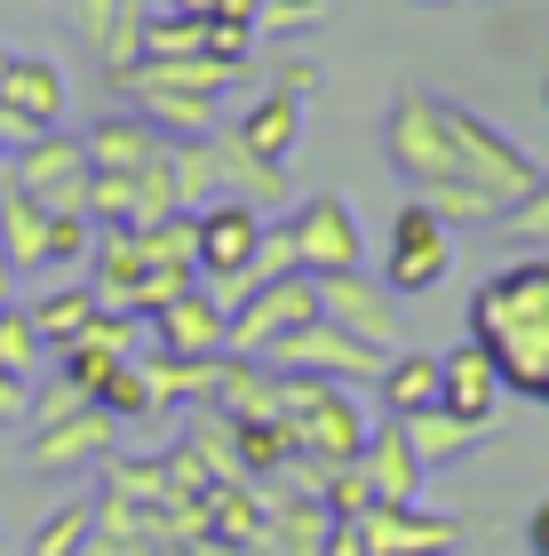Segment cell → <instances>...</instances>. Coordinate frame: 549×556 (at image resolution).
<instances>
[{"label":"cell","instance_id":"11","mask_svg":"<svg viewBox=\"0 0 549 556\" xmlns=\"http://www.w3.org/2000/svg\"><path fill=\"white\" fill-rule=\"evenodd\" d=\"M263 366L311 374V382H335V390H374V374H383V350H366L359 334H342L335 318H311L303 334H287Z\"/></svg>","mask_w":549,"mask_h":556},{"label":"cell","instance_id":"24","mask_svg":"<svg viewBox=\"0 0 549 556\" xmlns=\"http://www.w3.org/2000/svg\"><path fill=\"white\" fill-rule=\"evenodd\" d=\"M407 438H414V453H422V469H446V462H462V453H478L486 429H470V421H454L446 406H431V414L407 421Z\"/></svg>","mask_w":549,"mask_h":556},{"label":"cell","instance_id":"6","mask_svg":"<svg viewBox=\"0 0 549 556\" xmlns=\"http://www.w3.org/2000/svg\"><path fill=\"white\" fill-rule=\"evenodd\" d=\"M0 184H9V191H24V199H40L48 215H88L96 160H88V143H80V136L48 128V136L16 143L9 160H0Z\"/></svg>","mask_w":549,"mask_h":556},{"label":"cell","instance_id":"33","mask_svg":"<svg viewBox=\"0 0 549 556\" xmlns=\"http://www.w3.org/2000/svg\"><path fill=\"white\" fill-rule=\"evenodd\" d=\"M167 9H176V16H208L215 0H167Z\"/></svg>","mask_w":549,"mask_h":556},{"label":"cell","instance_id":"26","mask_svg":"<svg viewBox=\"0 0 549 556\" xmlns=\"http://www.w3.org/2000/svg\"><path fill=\"white\" fill-rule=\"evenodd\" d=\"M88 541H96V501H64L57 517H40L24 556H88Z\"/></svg>","mask_w":549,"mask_h":556},{"label":"cell","instance_id":"5","mask_svg":"<svg viewBox=\"0 0 549 556\" xmlns=\"http://www.w3.org/2000/svg\"><path fill=\"white\" fill-rule=\"evenodd\" d=\"M96 247V223L88 215H48L40 199H24L0 184V255H9L16 278H40V270H72L88 263Z\"/></svg>","mask_w":549,"mask_h":556},{"label":"cell","instance_id":"2","mask_svg":"<svg viewBox=\"0 0 549 556\" xmlns=\"http://www.w3.org/2000/svg\"><path fill=\"white\" fill-rule=\"evenodd\" d=\"M112 88L128 96V112L144 128H160L167 143H199V136H215V119H223L232 72L208 64V56H191V64H128V72H112Z\"/></svg>","mask_w":549,"mask_h":556},{"label":"cell","instance_id":"16","mask_svg":"<svg viewBox=\"0 0 549 556\" xmlns=\"http://www.w3.org/2000/svg\"><path fill=\"white\" fill-rule=\"evenodd\" d=\"M502 374H494V358L478 342H454V350H438V406L454 414V421H470V429H494L502 421Z\"/></svg>","mask_w":549,"mask_h":556},{"label":"cell","instance_id":"29","mask_svg":"<svg viewBox=\"0 0 549 556\" xmlns=\"http://www.w3.org/2000/svg\"><path fill=\"white\" fill-rule=\"evenodd\" d=\"M208 24H232V33H255V24H263V0H215V9H208Z\"/></svg>","mask_w":549,"mask_h":556},{"label":"cell","instance_id":"14","mask_svg":"<svg viewBox=\"0 0 549 556\" xmlns=\"http://www.w3.org/2000/svg\"><path fill=\"white\" fill-rule=\"evenodd\" d=\"M64 104H72V88H64V72L48 64V56H16L9 64V80H0V143H33L48 128H64Z\"/></svg>","mask_w":549,"mask_h":556},{"label":"cell","instance_id":"9","mask_svg":"<svg viewBox=\"0 0 549 556\" xmlns=\"http://www.w3.org/2000/svg\"><path fill=\"white\" fill-rule=\"evenodd\" d=\"M446 278H454V231L422 207V199H407V207L390 215V247H383V287L407 302V294H438Z\"/></svg>","mask_w":549,"mask_h":556},{"label":"cell","instance_id":"1","mask_svg":"<svg viewBox=\"0 0 549 556\" xmlns=\"http://www.w3.org/2000/svg\"><path fill=\"white\" fill-rule=\"evenodd\" d=\"M470 342L494 358L510 397L549 406V255H517L470 294Z\"/></svg>","mask_w":549,"mask_h":556},{"label":"cell","instance_id":"19","mask_svg":"<svg viewBox=\"0 0 549 556\" xmlns=\"http://www.w3.org/2000/svg\"><path fill=\"white\" fill-rule=\"evenodd\" d=\"M80 143H88L96 175H144V167H160V160H167V136H160V128H144L136 112H104Z\"/></svg>","mask_w":549,"mask_h":556},{"label":"cell","instance_id":"15","mask_svg":"<svg viewBox=\"0 0 549 556\" xmlns=\"http://www.w3.org/2000/svg\"><path fill=\"white\" fill-rule=\"evenodd\" d=\"M359 533H366V556H454L462 548V517L390 501V509H366L359 517Z\"/></svg>","mask_w":549,"mask_h":556},{"label":"cell","instance_id":"35","mask_svg":"<svg viewBox=\"0 0 549 556\" xmlns=\"http://www.w3.org/2000/svg\"><path fill=\"white\" fill-rule=\"evenodd\" d=\"M422 9H431V0H422Z\"/></svg>","mask_w":549,"mask_h":556},{"label":"cell","instance_id":"8","mask_svg":"<svg viewBox=\"0 0 549 556\" xmlns=\"http://www.w3.org/2000/svg\"><path fill=\"white\" fill-rule=\"evenodd\" d=\"M319 318V278L287 270V278H263L255 294L232 311V342H223V358H271L287 334H303Z\"/></svg>","mask_w":549,"mask_h":556},{"label":"cell","instance_id":"10","mask_svg":"<svg viewBox=\"0 0 549 556\" xmlns=\"http://www.w3.org/2000/svg\"><path fill=\"white\" fill-rule=\"evenodd\" d=\"M287 247H295V270L303 278H342V270H366V239H359V215L342 191H319L287 215Z\"/></svg>","mask_w":549,"mask_h":556},{"label":"cell","instance_id":"30","mask_svg":"<svg viewBox=\"0 0 549 556\" xmlns=\"http://www.w3.org/2000/svg\"><path fill=\"white\" fill-rule=\"evenodd\" d=\"M33 414V382H16V374H0V429Z\"/></svg>","mask_w":549,"mask_h":556},{"label":"cell","instance_id":"12","mask_svg":"<svg viewBox=\"0 0 549 556\" xmlns=\"http://www.w3.org/2000/svg\"><path fill=\"white\" fill-rule=\"evenodd\" d=\"M303 88H311V64H279V88H263L255 104L239 112L232 151H247V160H263V167H287V151L303 143Z\"/></svg>","mask_w":549,"mask_h":556},{"label":"cell","instance_id":"17","mask_svg":"<svg viewBox=\"0 0 549 556\" xmlns=\"http://www.w3.org/2000/svg\"><path fill=\"white\" fill-rule=\"evenodd\" d=\"M88 462H112V414L80 397L64 414H40L33 429V469H88Z\"/></svg>","mask_w":549,"mask_h":556},{"label":"cell","instance_id":"27","mask_svg":"<svg viewBox=\"0 0 549 556\" xmlns=\"http://www.w3.org/2000/svg\"><path fill=\"white\" fill-rule=\"evenodd\" d=\"M494 231H510L517 247H541V239H549V175H541V184H534L526 199H517V207H510L502 223H494Z\"/></svg>","mask_w":549,"mask_h":556},{"label":"cell","instance_id":"21","mask_svg":"<svg viewBox=\"0 0 549 556\" xmlns=\"http://www.w3.org/2000/svg\"><path fill=\"white\" fill-rule=\"evenodd\" d=\"M374 406L383 421H414L438 406V350H390L383 374H374Z\"/></svg>","mask_w":549,"mask_h":556},{"label":"cell","instance_id":"28","mask_svg":"<svg viewBox=\"0 0 549 556\" xmlns=\"http://www.w3.org/2000/svg\"><path fill=\"white\" fill-rule=\"evenodd\" d=\"M327 9H335V0H263V24H279V33H287V24H311Z\"/></svg>","mask_w":549,"mask_h":556},{"label":"cell","instance_id":"7","mask_svg":"<svg viewBox=\"0 0 549 556\" xmlns=\"http://www.w3.org/2000/svg\"><path fill=\"white\" fill-rule=\"evenodd\" d=\"M383 151H390V167L407 175L414 191L454 184V128H446V96L398 88L390 96V119H383Z\"/></svg>","mask_w":549,"mask_h":556},{"label":"cell","instance_id":"20","mask_svg":"<svg viewBox=\"0 0 549 556\" xmlns=\"http://www.w3.org/2000/svg\"><path fill=\"white\" fill-rule=\"evenodd\" d=\"M359 469H366V485H374L383 509H390V501H414V493H422V453H414V438H407V421H374Z\"/></svg>","mask_w":549,"mask_h":556},{"label":"cell","instance_id":"18","mask_svg":"<svg viewBox=\"0 0 549 556\" xmlns=\"http://www.w3.org/2000/svg\"><path fill=\"white\" fill-rule=\"evenodd\" d=\"M152 334H160V358H223L232 311H223L208 287H184L167 311H152Z\"/></svg>","mask_w":549,"mask_h":556},{"label":"cell","instance_id":"23","mask_svg":"<svg viewBox=\"0 0 549 556\" xmlns=\"http://www.w3.org/2000/svg\"><path fill=\"white\" fill-rule=\"evenodd\" d=\"M96 311H104V294H96L88 278H72V287H57V294L33 302V326H40L48 350H64V342H80L88 326H96Z\"/></svg>","mask_w":549,"mask_h":556},{"label":"cell","instance_id":"22","mask_svg":"<svg viewBox=\"0 0 549 556\" xmlns=\"http://www.w3.org/2000/svg\"><path fill=\"white\" fill-rule=\"evenodd\" d=\"M72 24H80V40L96 48V64H104V72H128L136 64L144 0H72Z\"/></svg>","mask_w":549,"mask_h":556},{"label":"cell","instance_id":"32","mask_svg":"<svg viewBox=\"0 0 549 556\" xmlns=\"http://www.w3.org/2000/svg\"><path fill=\"white\" fill-rule=\"evenodd\" d=\"M526 548L549 556V501H534V517H526Z\"/></svg>","mask_w":549,"mask_h":556},{"label":"cell","instance_id":"13","mask_svg":"<svg viewBox=\"0 0 549 556\" xmlns=\"http://www.w3.org/2000/svg\"><path fill=\"white\" fill-rule=\"evenodd\" d=\"M319 318H335L342 334H359L366 350H390L407 342V318H398V294L383 287V278L366 270H342V278H319Z\"/></svg>","mask_w":549,"mask_h":556},{"label":"cell","instance_id":"25","mask_svg":"<svg viewBox=\"0 0 549 556\" xmlns=\"http://www.w3.org/2000/svg\"><path fill=\"white\" fill-rule=\"evenodd\" d=\"M48 366V342L33 311H16V302H0V374H16V382H33V374Z\"/></svg>","mask_w":549,"mask_h":556},{"label":"cell","instance_id":"34","mask_svg":"<svg viewBox=\"0 0 549 556\" xmlns=\"http://www.w3.org/2000/svg\"><path fill=\"white\" fill-rule=\"evenodd\" d=\"M16 294V270H9V255H0V302H9Z\"/></svg>","mask_w":549,"mask_h":556},{"label":"cell","instance_id":"3","mask_svg":"<svg viewBox=\"0 0 549 556\" xmlns=\"http://www.w3.org/2000/svg\"><path fill=\"white\" fill-rule=\"evenodd\" d=\"M271 239V215L255 207V199H208V207H191V263L199 278H208V294L223 302V311H239L247 294H255V255Z\"/></svg>","mask_w":549,"mask_h":556},{"label":"cell","instance_id":"4","mask_svg":"<svg viewBox=\"0 0 549 556\" xmlns=\"http://www.w3.org/2000/svg\"><path fill=\"white\" fill-rule=\"evenodd\" d=\"M446 128H454V184L486 191V199H502V215H510L517 199H526L541 175H549L517 136H502L494 119H478L470 104H454V96H446Z\"/></svg>","mask_w":549,"mask_h":556},{"label":"cell","instance_id":"31","mask_svg":"<svg viewBox=\"0 0 549 556\" xmlns=\"http://www.w3.org/2000/svg\"><path fill=\"white\" fill-rule=\"evenodd\" d=\"M327 556H366V533H359V525H335V533H327Z\"/></svg>","mask_w":549,"mask_h":556}]
</instances>
